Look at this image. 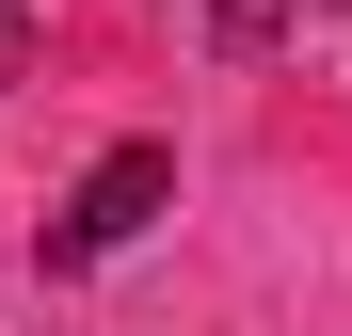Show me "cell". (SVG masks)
<instances>
[{
  "label": "cell",
  "instance_id": "1",
  "mask_svg": "<svg viewBox=\"0 0 352 336\" xmlns=\"http://www.w3.org/2000/svg\"><path fill=\"white\" fill-rule=\"evenodd\" d=\"M160 192H176V144H112L96 177L65 192V224H48V272H96V256H129L144 224H160Z\"/></svg>",
  "mask_w": 352,
  "mask_h": 336
},
{
  "label": "cell",
  "instance_id": "2",
  "mask_svg": "<svg viewBox=\"0 0 352 336\" xmlns=\"http://www.w3.org/2000/svg\"><path fill=\"white\" fill-rule=\"evenodd\" d=\"M305 16H320V0H208V32H224V48H272V32H305Z\"/></svg>",
  "mask_w": 352,
  "mask_h": 336
},
{
  "label": "cell",
  "instance_id": "3",
  "mask_svg": "<svg viewBox=\"0 0 352 336\" xmlns=\"http://www.w3.org/2000/svg\"><path fill=\"white\" fill-rule=\"evenodd\" d=\"M16 65H32V16H16V0H0V80H16Z\"/></svg>",
  "mask_w": 352,
  "mask_h": 336
}]
</instances>
